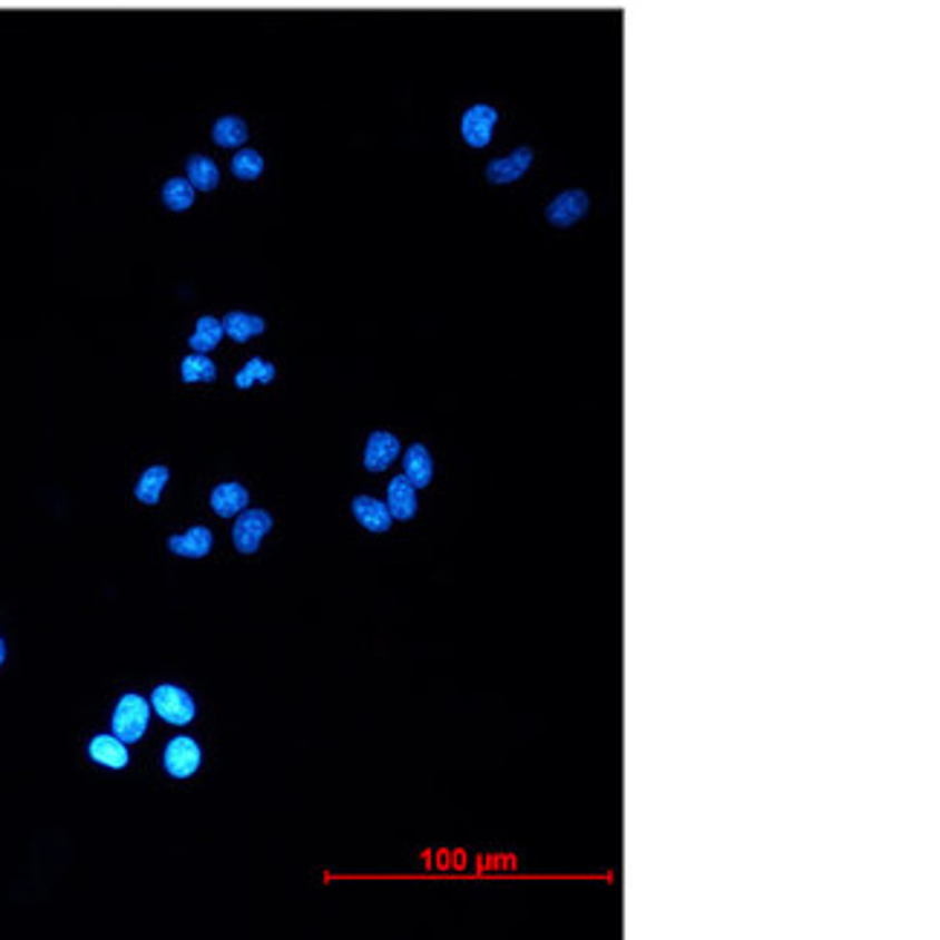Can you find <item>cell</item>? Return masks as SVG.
I'll list each match as a JSON object with an SVG mask.
<instances>
[{
	"instance_id": "cell-1",
	"label": "cell",
	"mask_w": 940,
	"mask_h": 940,
	"mask_svg": "<svg viewBox=\"0 0 940 940\" xmlns=\"http://www.w3.org/2000/svg\"><path fill=\"white\" fill-rule=\"evenodd\" d=\"M498 123H501V114H498L496 105L474 101V105H469V108L463 110V116H460V139H463L469 148H474V151H483V148H489L492 139H496Z\"/></svg>"
},
{
	"instance_id": "cell-16",
	"label": "cell",
	"mask_w": 940,
	"mask_h": 940,
	"mask_svg": "<svg viewBox=\"0 0 940 940\" xmlns=\"http://www.w3.org/2000/svg\"><path fill=\"white\" fill-rule=\"evenodd\" d=\"M266 331V322L255 313H244V310H232L223 319V333L235 342H249V339L261 336Z\"/></svg>"
},
{
	"instance_id": "cell-8",
	"label": "cell",
	"mask_w": 940,
	"mask_h": 940,
	"mask_svg": "<svg viewBox=\"0 0 940 940\" xmlns=\"http://www.w3.org/2000/svg\"><path fill=\"white\" fill-rule=\"evenodd\" d=\"M351 510H353V518H356V521L371 532H388L391 530V525H394V516H391V510H388V503L374 496H356L351 503Z\"/></svg>"
},
{
	"instance_id": "cell-11",
	"label": "cell",
	"mask_w": 940,
	"mask_h": 940,
	"mask_svg": "<svg viewBox=\"0 0 940 940\" xmlns=\"http://www.w3.org/2000/svg\"><path fill=\"white\" fill-rule=\"evenodd\" d=\"M212 510L217 512L221 518H235L241 516V512L249 507V492H246V487H241V483H221V487L212 489Z\"/></svg>"
},
{
	"instance_id": "cell-4",
	"label": "cell",
	"mask_w": 940,
	"mask_h": 940,
	"mask_svg": "<svg viewBox=\"0 0 940 940\" xmlns=\"http://www.w3.org/2000/svg\"><path fill=\"white\" fill-rule=\"evenodd\" d=\"M148 718H151V706L139 695H125L114 712V735L125 744H134L148 730Z\"/></svg>"
},
{
	"instance_id": "cell-7",
	"label": "cell",
	"mask_w": 940,
	"mask_h": 940,
	"mask_svg": "<svg viewBox=\"0 0 940 940\" xmlns=\"http://www.w3.org/2000/svg\"><path fill=\"white\" fill-rule=\"evenodd\" d=\"M402 445L396 440V434L391 431H374L365 443V454H362V467L368 472H385L396 458H400Z\"/></svg>"
},
{
	"instance_id": "cell-5",
	"label": "cell",
	"mask_w": 940,
	"mask_h": 940,
	"mask_svg": "<svg viewBox=\"0 0 940 940\" xmlns=\"http://www.w3.org/2000/svg\"><path fill=\"white\" fill-rule=\"evenodd\" d=\"M273 530V516L266 510H244L237 516L235 530H232V539H235V547L241 554H255L264 541L266 532Z\"/></svg>"
},
{
	"instance_id": "cell-19",
	"label": "cell",
	"mask_w": 940,
	"mask_h": 940,
	"mask_svg": "<svg viewBox=\"0 0 940 940\" xmlns=\"http://www.w3.org/2000/svg\"><path fill=\"white\" fill-rule=\"evenodd\" d=\"M266 163L264 157H261V151H255V148H237V154L232 157V174H235L237 180L244 183H255L264 174Z\"/></svg>"
},
{
	"instance_id": "cell-10",
	"label": "cell",
	"mask_w": 940,
	"mask_h": 940,
	"mask_svg": "<svg viewBox=\"0 0 940 940\" xmlns=\"http://www.w3.org/2000/svg\"><path fill=\"white\" fill-rule=\"evenodd\" d=\"M388 510L394 516V521H411L417 516V487L405 478V474H396L388 483Z\"/></svg>"
},
{
	"instance_id": "cell-24",
	"label": "cell",
	"mask_w": 940,
	"mask_h": 940,
	"mask_svg": "<svg viewBox=\"0 0 940 940\" xmlns=\"http://www.w3.org/2000/svg\"><path fill=\"white\" fill-rule=\"evenodd\" d=\"M7 660V646H3V643H0V663Z\"/></svg>"
},
{
	"instance_id": "cell-13",
	"label": "cell",
	"mask_w": 940,
	"mask_h": 940,
	"mask_svg": "<svg viewBox=\"0 0 940 940\" xmlns=\"http://www.w3.org/2000/svg\"><path fill=\"white\" fill-rule=\"evenodd\" d=\"M246 139H249V125H246L244 116H221L212 125V143L217 148L237 151V148H244Z\"/></svg>"
},
{
	"instance_id": "cell-15",
	"label": "cell",
	"mask_w": 940,
	"mask_h": 940,
	"mask_svg": "<svg viewBox=\"0 0 940 940\" xmlns=\"http://www.w3.org/2000/svg\"><path fill=\"white\" fill-rule=\"evenodd\" d=\"M186 180L192 183L197 192H215L221 186V168L206 154H194L186 159Z\"/></svg>"
},
{
	"instance_id": "cell-9",
	"label": "cell",
	"mask_w": 940,
	"mask_h": 940,
	"mask_svg": "<svg viewBox=\"0 0 940 940\" xmlns=\"http://www.w3.org/2000/svg\"><path fill=\"white\" fill-rule=\"evenodd\" d=\"M200 767V747L192 738H174L166 747V770L174 779H188Z\"/></svg>"
},
{
	"instance_id": "cell-12",
	"label": "cell",
	"mask_w": 940,
	"mask_h": 940,
	"mask_svg": "<svg viewBox=\"0 0 940 940\" xmlns=\"http://www.w3.org/2000/svg\"><path fill=\"white\" fill-rule=\"evenodd\" d=\"M402 469H405L402 474H405L417 489L429 487L431 478H434V460H431V452L423 443H414L405 449V454H402Z\"/></svg>"
},
{
	"instance_id": "cell-21",
	"label": "cell",
	"mask_w": 940,
	"mask_h": 940,
	"mask_svg": "<svg viewBox=\"0 0 940 940\" xmlns=\"http://www.w3.org/2000/svg\"><path fill=\"white\" fill-rule=\"evenodd\" d=\"M194 197H197V188L186 180V177H172L163 186V203H166L172 212H186V208L194 206Z\"/></svg>"
},
{
	"instance_id": "cell-2",
	"label": "cell",
	"mask_w": 940,
	"mask_h": 940,
	"mask_svg": "<svg viewBox=\"0 0 940 940\" xmlns=\"http://www.w3.org/2000/svg\"><path fill=\"white\" fill-rule=\"evenodd\" d=\"M590 215V194L585 188H565L545 206V221L554 229H574Z\"/></svg>"
},
{
	"instance_id": "cell-6",
	"label": "cell",
	"mask_w": 940,
	"mask_h": 940,
	"mask_svg": "<svg viewBox=\"0 0 940 940\" xmlns=\"http://www.w3.org/2000/svg\"><path fill=\"white\" fill-rule=\"evenodd\" d=\"M151 704H154V712H157L163 721H168V724H177V726L192 724L194 701L186 695V692L177 689V686H159V689H154Z\"/></svg>"
},
{
	"instance_id": "cell-23",
	"label": "cell",
	"mask_w": 940,
	"mask_h": 940,
	"mask_svg": "<svg viewBox=\"0 0 940 940\" xmlns=\"http://www.w3.org/2000/svg\"><path fill=\"white\" fill-rule=\"evenodd\" d=\"M180 376L183 382H215L217 380V368L215 362L208 360L206 353L194 351L192 356L180 362Z\"/></svg>"
},
{
	"instance_id": "cell-3",
	"label": "cell",
	"mask_w": 940,
	"mask_h": 940,
	"mask_svg": "<svg viewBox=\"0 0 940 940\" xmlns=\"http://www.w3.org/2000/svg\"><path fill=\"white\" fill-rule=\"evenodd\" d=\"M532 163H536V151H532L530 145H518L510 154L489 159L487 168H483V177L492 186H512V183L525 180Z\"/></svg>"
},
{
	"instance_id": "cell-20",
	"label": "cell",
	"mask_w": 940,
	"mask_h": 940,
	"mask_svg": "<svg viewBox=\"0 0 940 940\" xmlns=\"http://www.w3.org/2000/svg\"><path fill=\"white\" fill-rule=\"evenodd\" d=\"M221 339H223V322H217L215 316H203L200 322H197V327H194L188 345H192L197 353H208L221 345Z\"/></svg>"
},
{
	"instance_id": "cell-18",
	"label": "cell",
	"mask_w": 940,
	"mask_h": 940,
	"mask_svg": "<svg viewBox=\"0 0 940 940\" xmlns=\"http://www.w3.org/2000/svg\"><path fill=\"white\" fill-rule=\"evenodd\" d=\"M168 478H172V472H168V467H151L145 469L143 478H139L137 483V498L143 503H148V507H154V503H159V498H163V489H166Z\"/></svg>"
},
{
	"instance_id": "cell-14",
	"label": "cell",
	"mask_w": 940,
	"mask_h": 940,
	"mask_svg": "<svg viewBox=\"0 0 940 940\" xmlns=\"http://www.w3.org/2000/svg\"><path fill=\"white\" fill-rule=\"evenodd\" d=\"M90 758H94L96 764H101V767L123 770L128 767V747H125V741L116 738V735H96V738L90 741Z\"/></svg>"
},
{
	"instance_id": "cell-17",
	"label": "cell",
	"mask_w": 940,
	"mask_h": 940,
	"mask_svg": "<svg viewBox=\"0 0 940 940\" xmlns=\"http://www.w3.org/2000/svg\"><path fill=\"white\" fill-rule=\"evenodd\" d=\"M168 547H172V554L186 556V559H203L212 550V532L206 527H192L183 536H174Z\"/></svg>"
},
{
	"instance_id": "cell-22",
	"label": "cell",
	"mask_w": 940,
	"mask_h": 940,
	"mask_svg": "<svg viewBox=\"0 0 940 940\" xmlns=\"http://www.w3.org/2000/svg\"><path fill=\"white\" fill-rule=\"evenodd\" d=\"M275 380V365L273 362L261 360V356H252L249 362H246L241 371H237L235 376V385L241 388V391H246V388H252L255 382H261V385H270V382Z\"/></svg>"
}]
</instances>
